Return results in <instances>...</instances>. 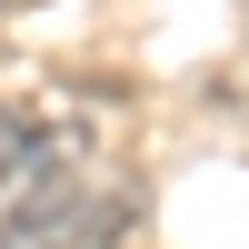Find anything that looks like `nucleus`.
<instances>
[{"mask_svg":"<svg viewBox=\"0 0 249 249\" xmlns=\"http://www.w3.org/2000/svg\"><path fill=\"white\" fill-rule=\"evenodd\" d=\"M0 10H20V0H0Z\"/></svg>","mask_w":249,"mask_h":249,"instance_id":"obj_2","label":"nucleus"},{"mask_svg":"<svg viewBox=\"0 0 249 249\" xmlns=\"http://www.w3.org/2000/svg\"><path fill=\"white\" fill-rule=\"evenodd\" d=\"M40 170H50V130H30L20 110H0V190L10 179H40Z\"/></svg>","mask_w":249,"mask_h":249,"instance_id":"obj_1","label":"nucleus"}]
</instances>
